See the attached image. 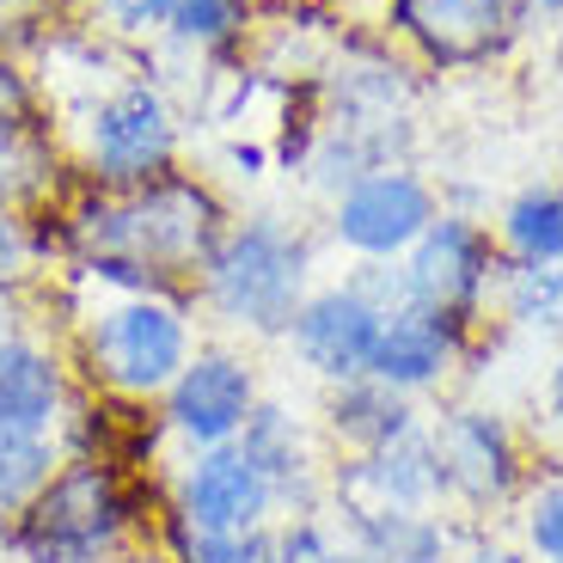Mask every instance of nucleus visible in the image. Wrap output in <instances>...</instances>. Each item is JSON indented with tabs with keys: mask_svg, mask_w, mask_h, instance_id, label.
Masks as SVG:
<instances>
[{
	"mask_svg": "<svg viewBox=\"0 0 563 563\" xmlns=\"http://www.w3.org/2000/svg\"><path fill=\"white\" fill-rule=\"evenodd\" d=\"M227 221H233L227 197L190 166L159 172L135 190L74 184L49 209L62 276L92 295H135V288L190 295V282L227 233Z\"/></svg>",
	"mask_w": 563,
	"mask_h": 563,
	"instance_id": "f257e3e1",
	"label": "nucleus"
},
{
	"mask_svg": "<svg viewBox=\"0 0 563 563\" xmlns=\"http://www.w3.org/2000/svg\"><path fill=\"white\" fill-rule=\"evenodd\" d=\"M62 300V350L74 362V380L117 405L154 410L159 393L178 380V367L202 343V312L190 295L135 288V295H92L56 276Z\"/></svg>",
	"mask_w": 563,
	"mask_h": 563,
	"instance_id": "f03ea898",
	"label": "nucleus"
},
{
	"mask_svg": "<svg viewBox=\"0 0 563 563\" xmlns=\"http://www.w3.org/2000/svg\"><path fill=\"white\" fill-rule=\"evenodd\" d=\"M166 508V472L117 460H74L49 472L31 508L7 527L13 563H117L147 551Z\"/></svg>",
	"mask_w": 563,
	"mask_h": 563,
	"instance_id": "7ed1b4c3",
	"label": "nucleus"
},
{
	"mask_svg": "<svg viewBox=\"0 0 563 563\" xmlns=\"http://www.w3.org/2000/svg\"><path fill=\"white\" fill-rule=\"evenodd\" d=\"M312 295V240L282 214H233L202 257L190 300L233 343H282Z\"/></svg>",
	"mask_w": 563,
	"mask_h": 563,
	"instance_id": "20e7f679",
	"label": "nucleus"
},
{
	"mask_svg": "<svg viewBox=\"0 0 563 563\" xmlns=\"http://www.w3.org/2000/svg\"><path fill=\"white\" fill-rule=\"evenodd\" d=\"M62 117V147L80 184L99 190H135V184L159 178V172L184 166V117L172 104L166 80L129 68L104 92L68 104Z\"/></svg>",
	"mask_w": 563,
	"mask_h": 563,
	"instance_id": "39448f33",
	"label": "nucleus"
},
{
	"mask_svg": "<svg viewBox=\"0 0 563 563\" xmlns=\"http://www.w3.org/2000/svg\"><path fill=\"white\" fill-rule=\"evenodd\" d=\"M429 441H435L441 465V508L465 533H478L496 515H515L539 472V448L508 410L484 405V398H453L429 417Z\"/></svg>",
	"mask_w": 563,
	"mask_h": 563,
	"instance_id": "423d86ee",
	"label": "nucleus"
},
{
	"mask_svg": "<svg viewBox=\"0 0 563 563\" xmlns=\"http://www.w3.org/2000/svg\"><path fill=\"white\" fill-rule=\"evenodd\" d=\"M398 300H405L398 264H355L338 282H312V295L300 300L282 350L319 386L362 380L367 362H374V343H380V324Z\"/></svg>",
	"mask_w": 563,
	"mask_h": 563,
	"instance_id": "0eeeda50",
	"label": "nucleus"
},
{
	"mask_svg": "<svg viewBox=\"0 0 563 563\" xmlns=\"http://www.w3.org/2000/svg\"><path fill=\"white\" fill-rule=\"evenodd\" d=\"M496 282H503V252L490 221L453 202H441L422 240L398 257V288L410 307L448 312L460 324H496Z\"/></svg>",
	"mask_w": 563,
	"mask_h": 563,
	"instance_id": "6e6552de",
	"label": "nucleus"
},
{
	"mask_svg": "<svg viewBox=\"0 0 563 563\" xmlns=\"http://www.w3.org/2000/svg\"><path fill=\"white\" fill-rule=\"evenodd\" d=\"M264 367L245 343L233 338H202L197 355L178 367V380L159 393L154 422L166 453H202L240 441V429L252 422V410L264 405Z\"/></svg>",
	"mask_w": 563,
	"mask_h": 563,
	"instance_id": "1a4fd4ad",
	"label": "nucleus"
},
{
	"mask_svg": "<svg viewBox=\"0 0 563 563\" xmlns=\"http://www.w3.org/2000/svg\"><path fill=\"white\" fill-rule=\"evenodd\" d=\"M441 214V190L417 166H374L331 197L324 209V240L350 264H398L422 240V227Z\"/></svg>",
	"mask_w": 563,
	"mask_h": 563,
	"instance_id": "9d476101",
	"label": "nucleus"
},
{
	"mask_svg": "<svg viewBox=\"0 0 563 563\" xmlns=\"http://www.w3.org/2000/svg\"><path fill=\"white\" fill-rule=\"evenodd\" d=\"M386 31L405 43L422 68L465 74L503 62L527 37V7L521 0H386Z\"/></svg>",
	"mask_w": 563,
	"mask_h": 563,
	"instance_id": "9b49d317",
	"label": "nucleus"
},
{
	"mask_svg": "<svg viewBox=\"0 0 563 563\" xmlns=\"http://www.w3.org/2000/svg\"><path fill=\"white\" fill-rule=\"evenodd\" d=\"M503 324H460L448 312H429V307H410L398 300L380 324V343H374V362L367 374L386 380L393 393L405 398H448L453 380L478 374L484 362V343H496Z\"/></svg>",
	"mask_w": 563,
	"mask_h": 563,
	"instance_id": "f8f14e48",
	"label": "nucleus"
},
{
	"mask_svg": "<svg viewBox=\"0 0 563 563\" xmlns=\"http://www.w3.org/2000/svg\"><path fill=\"white\" fill-rule=\"evenodd\" d=\"M166 508L184 527H202V533H264L282 515L264 472L233 441L227 448H202V453H172Z\"/></svg>",
	"mask_w": 563,
	"mask_h": 563,
	"instance_id": "ddd939ff",
	"label": "nucleus"
},
{
	"mask_svg": "<svg viewBox=\"0 0 563 563\" xmlns=\"http://www.w3.org/2000/svg\"><path fill=\"white\" fill-rule=\"evenodd\" d=\"M324 508L331 515H355V508H441V465H435L429 422L374 453H338L331 472H324Z\"/></svg>",
	"mask_w": 563,
	"mask_h": 563,
	"instance_id": "4468645a",
	"label": "nucleus"
},
{
	"mask_svg": "<svg viewBox=\"0 0 563 563\" xmlns=\"http://www.w3.org/2000/svg\"><path fill=\"white\" fill-rule=\"evenodd\" d=\"M74 393H80V380H74L62 338H49L37 324H13L0 338V441L56 435Z\"/></svg>",
	"mask_w": 563,
	"mask_h": 563,
	"instance_id": "2eb2a0df",
	"label": "nucleus"
},
{
	"mask_svg": "<svg viewBox=\"0 0 563 563\" xmlns=\"http://www.w3.org/2000/svg\"><path fill=\"white\" fill-rule=\"evenodd\" d=\"M233 448L264 472V484L276 490L282 515L295 508H324V472H331V448H324L319 422L300 405L264 393V405L252 410V422L240 429Z\"/></svg>",
	"mask_w": 563,
	"mask_h": 563,
	"instance_id": "dca6fc26",
	"label": "nucleus"
},
{
	"mask_svg": "<svg viewBox=\"0 0 563 563\" xmlns=\"http://www.w3.org/2000/svg\"><path fill=\"white\" fill-rule=\"evenodd\" d=\"M312 422H319L324 448L338 460V453H374V448H386V441H405L410 429L429 422V410H422L417 398L393 393L386 380H374V374H362V380L324 386Z\"/></svg>",
	"mask_w": 563,
	"mask_h": 563,
	"instance_id": "f3484780",
	"label": "nucleus"
},
{
	"mask_svg": "<svg viewBox=\"0 0 563 563\" xmlns=\"http://www.w3.org/2000/svg\"><path fill=\"white\" fill-rule=\"evenodd\" d=\"M62 129H0V214H49L74 190Z\"/></svg>",
	"mask_w": 563,
	"mask_h": 563,
	"instance_id": "a211bd4d",
	"label": "nucleus"
},
{
	"mask_svg": "<svg viewBox=\"0 0 563 563\" xmlns=\"http://www.w3.org/2000/svg\"><path fill=\"white\" fill-rule=\"evenodd\" d=\"M343 545L362 551L374 563H429V558H453L465 527L441 508H355L338 515Z\"/></svg>",
	"mask_w": 563,
	"mask_h": 563,
	"instance_id": "6ab92c4d",
	"label": "nucleus"
},
{
	"mask_svg": "<svg viewBox=\"0 0 563 563\" xmlns=\"http://www.w3.org/2000/svg\"><path fill=\"white\" fill-rule=\"evenodd\" d=\"M503 269H545L563 264V190L558 184H521L490 221Z\"/></svg>",
	"mask_w": 563,
	"mask_h": 563,
	"instance_id": "aec40b11",
	"label": "nucleus"
},
{
	"mask_svg": "<svg viewBox=\"0 0 563 563\" xmlns=\"http://www.w3.org/2000/svg\"><path fill=\"white\" fill-rule=\"evenodd\" d=\"M257 31V0H178L166 25V49L190 62H233Z\"/></svg>",
	"mask_w": 563,
	"mask_h": 563,
	"instance_id": "412c9836",
	"label": "nucleus"
},
{
	"mask_svg": "<svg viewBox=\"0 0 563 563\" xmlns=\"http://www.w3.org/2000/svg\"><path fill=\"white\" fill-rule=\"evenodd\" d=\"M62 276V245L49 214H0V300L19 312Z\"/></svg>",
	"mask_w": 563,
	"mask_h": 563,
	"instance_id": "4be33fe9",
	"label": "nucleus"
},
{
	"mask_svg": "<svg viewBox=\"0 0 563 563\" xmlns=\"http://www.w3.org/2000/svg\"><path fill=\"white\" fill-rule=\"evenodd\" d=\"M147 558L154 563H276V551H269V527L264 533H202V527H184L172 508H159Z\"/></svg>",
	"mask_w": 563,
	"mask_h": 563,
	"instance_id": "5701e85b",
	"label": "nucleus"
},
{
	"mask_svg": "<svg viewBox=\"0 0 563 563\" xmlns=\"http://www.w3.org/2000/svg\"><path fill=\"white\" fill-rule=\"evenodd\" d=\"M172 7H178V0H68V13L80 19V25H92L99 37L123 43V49H135V56L166 37Z\"/></svg>",
	"mask_w": 563,
	"mask_h": 563,
	"instance_id": "b1692460",
	"label": "nucleus"
},
{
	"mask_svg": "<svg viewBox=\"0 0 563 563\" xmlns=\"http://www.w3.org/2000/svg\"><path fill=\"white\" fill-rule=\"evenodd\" d=\"M62 465L56 435H19V441H0V533L31 508V496L49 484V472Z\"/></svg>",
	"mask_w": 563,
	"mask_h": 563,
	"instance_id": "393cba45",
	"label": "nucleus"
},
{
	"mask_svg": "<svg viewBox=\"0 0 563 563\" xmlns=\"http://www.w3.org/2000/svg\"><path fill=\"white\" fill-rule=\"evenodd\" d=\"M515 539L533 563H563V465H539L527 496L515 503Z\"/></svg>",
	"mask_w": 563,
	"mask_h": 563,
	"instance_id": "a878e982",
	"label": "nucleus"
},
{
	"mask_svg": "<svg viewBox=\"0 0 563 563\" xmlns=\"http://www.w3.org/2000/svg\"><path fill=\"white\" fill-rule=\"evenodd\" d=\"M343 545V527L331 508H295V515H276L269 521V551L276 563H324Z\"/></svg>",
	"mask_w": 563,
	"mask_h": 563,
	"instance_id": "bb28decb",
	"label": "nucleus"
},
{
	"mask_svg": "<svg viewBox=\"0 0 563 563\" xmlns=\"http://www.w3.org/2000/svg\"><path fill=\"white\" fill-rule=\"evenodd\" d=\"M49 123H56V104L43 92L37 68L25 56L0 49V129H49Z\"/></svg>",
	"mask_w": 563,
	"mask_h": 563,
	"instance_id": "cd10ccee",
	"label": "nucleus"
},
{
	"mask_svg": "<svg viewBox=\"0 0 563 563\" xmlns=\"http://www.w3.org/2000/svg\"><path fill=\"white\" fill-rule=\"evenodd\" d=\"M453 563H533V551L521 545V539H503V533H460V545H453Z\"/></svg>",
	"mask_w": 563,
	"mask_h": 563,
	"instance_id": "c85d7f7f",
	"label": "nucleus"
},
{
	"mask_svg": "<svg viewBox=\"0 0 563 563\" xmlns=\"http://www.w3.org/2000/svg\"><path fill=\"white\" fill-rule=\"evenodd\" d=\"M539 429L563 441V350L551 355V367H545V386H539Z\"/></svg>",
	"mask_w": 563,
	"mask_h": 563,
	"instance_id": "c756f323",
	"label": "nucleus"
},
{
	"mask_svg": "<svg viewBox=\"0 0 563 563\" xmlns=\"http://www.w3.org/2000/svg\"><path fill=\"white\" fill-rule=\"evenodd\" d=\"M227 166H233L245 184H252V178H264V166H269V147H264V141H227Z\"/></svg>",
	"mask_w": 563,
	"mask_h": 563,
	"instance_id": "7c9ffc66",
	"label": "nucleus"
},
{
	"mask_svg": "<svg viewBox=\"0 0 563 563\" xmlns=\"http://www.w3.org/2000/svg\"><path fill=\"white\" fill-rule=\"evenodd\" d=\"M527 19H563V0H521Z\"/></svg>",
	"mask_w": 563,
	"mask_h": 563,
	"instance_id": "2f4dec72",
	"label": "nucleus"
},
{
	"mask_svg": "<svg viewBox=\"0 0 563 563\" xmlns=\"http://www.w3.org/2000/svg\"><path fill=\"white\" fill-rule=\"evenodd\" d=\"M13 324H25V312H19L13 300H0V338H7V331H13Z\"/></svg>",
	"mask_w": 563,
	"mask_h": 563,
	"instance_id": "473e14b6",
	"label": "nucleus"
},
{
	"mask_svg": "<svg viewBox=\"0 0 563 563\" xmlns=\"http://www.w3.org/2000/svg\"><path fill=\"white\" fill-rule=\"evenodd\" d=\"M324 563H374V558H362V551H350V545H338V551H331V558H324Z\"/></svg>",
	"mask_w": 563,
	"mask_h": 563,
	"instance_id": "72a5a7b5",
	"label": "nucleus"
},
{
	"mask_svg": "<svg viewBox=\"0 0 563 563\" xmlns=\"http://www.w3.org/2000/svg\"><path fill=\"white\" fill-rule=\"evenodd\" d=\"M117 563H154V558H147V551H135V558H117Z\"/></svg>",
	"mask_w": 563,
	"mask_h": 563,
	"instance_id": "f704fd0d",
	"label": "nucleus"
},
{
	"mask_svg": "<svg viewBox=\"0 0 563 563\" xmlns=\"http://www.w3.org/2000/svg\"><path fill=\"white\" fill-rule=\"evenodd\" d=\"M295 7H338V0H295Z\"/></svg>",
	"mask_w": 563,
	"mask_h": 563,
	"instance_id": "c9c22d12",
	"label": "nucleus"
},
{
	"mask_svg": "<svg viewBox=\"0 0 563 563\" xmlns=\"http://www.w3.org/2000/svg\"><path fill=\"white\" fill-rule=\"evenodd\" d=\"M0 563H13V558H7V533H0Z\"/></svg>",
	"mask_w": 563,
	"mask_h": 563,
	"instance_id": "e433bc0d",
	"label": "nucleus"
},
{
	"mask_svg": "<svg viewBox=\"0 0 563 563\" xmlns=\"http://www.w3.org/2000/svg\"><path fill=\"white\" fill-rule=\"evenodd\" d=\"M429 563H453V558H429Z\"/></svg>",
	"mask_w": 563,
	"mask_h": 563,
	"instance_id": "4c0bfd02",
	"label": "nucleus"
}]
</instances>
